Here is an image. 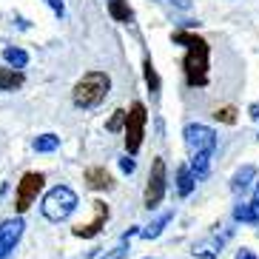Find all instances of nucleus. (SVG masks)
I'll list each match as a JSON object with an SVG mask.
<instances>
[{"mask_svg":"<svg viewBox=\"0 0 259 259\" xmlns=\"http://www.w3.org/2000/svg\"><path fill=\"white\" fill-rule=\"evenodd\" d=\"M174 43H185V46H188V54H185V60H183L185 80H188V85H194V89H197V85L202 89V85L208 83V54H211L208 43L202 37H197V34H191V31H177Z\"/></svg>","mask_w":259,"mask_h":259,"instance_id":"1","label":"nucleus"},{"mask_svg":"<svg viewBox=\"0 0 259 259\" xmlns=\"http://www.w3.org/2000/svg\"><path fill=\"white\" fill-rule=\"evenodd\" d=\"M108 92H111V77L106 71H89L74 83L71 100L77 108H97L100 103H106Z\"/></svg>","mask_w":259,"mask_h":259,"instance_id":"2","label":"nucleus"},{"mask_svg":"<svg viewBox=\"0 0 259 259\" xmlns=\"http://www.w3.org/2000/svg\"><path fill=\"white\" fill-rule=\"evenodd\" d=\"M77 202H80V199H77V194L69 188V185H54L46 197H43L40 211H43V217H46L49 222H63V220H69L71 213H74Z\"/></svg>","mask_w":259,"mask_h":259,"instance_id":"3","label":"nucleus"},{"mask_svg":"<svg viewBox=\"0 0 259 259\" xmlns=\"http://www.w3.org/2000/svg\"><path fill=\"white\" fill-rule=\"evenodd\" d=\"M145 122H148V111H145L143 103H131V108L125 111V125H122V131H125V151L134 157V154L140 151V145H143V137H145Z\"/></svg>","mask_w":259,"mask_h":259,"instance_id":"4","label":"nucleus"},{"mask_svg":"<svg viewBox=\"0 0 259 259\" xmlns=\"http://www.w3.org/2000/svg\"><path fill=\"white\" fill-rule=\"evenodd\" d=\"M43 183H46V177L40 174V171H26V174L20 177L17 191H15V211L17 213H26L34 205L37 194L43 191Z\"/></svg>","mask_w":259,"mask_h":259,"instance_id":"5","label":"nucleus"},{"mask_svg":"<svg viewBox=\"0 0 259 259\" xmlns=\"http://www.w3.org/2000/svg\"><path fill=\"white\" fill-rule=\"evenodd\" d=\"M165 185H168V168L162 157H154L151 162V174H148V185H145V208L154 211V208L162 202L165 197Z\"/></svg>","mask_w":259,"mask_h":259,"instance_id":"6","label":"nucleus"},{"mask_svg":"<svg viewBox=\"0 0 259 259\" xmlns=\"http://www.w3.org/2000/svg\"><path fill=\"white\" fill-rule=\"evenodd\" d=\"M185 145L191 154H213L217 151V131L202 125V122H188L183 131Z\"/></svg>","mask_w":259,"mask_h":259,"instance_id":"7","label":"nucleus"},{"mask_svg":"<svg viewBox=\"0 0 259 259\" xmlns=\"http://www.w3.org/2000/svg\"><path fill=\"white\" fill-rule=\"evenodd\" d=\"M23 228H26V222H23L20 213L12 217V220L0 222V259H6L9 253L15 251V245L20 242V236H23Z\"/></svg>","mask_w":259,"mask_h":259,"instance_id":"8","label":"nucleus"},{"mask_svg":"<svg viewBox=\"0 0 259 259\" xmlns=\"http://www.w3.org/2000/svg\"><path fill=\"white\" fill-rule=\"evenodd\" d=\"M92 208H94V220L92 222H85V225H77L71 234L74 236H80V239H92V236H97L100 231L106 228V222H108V217H111V211H108V205L106 202H92Z\"/></svg>","mask_w":259,"mask_h":259,"instance_id":"9","label":"nucleus"},{"mask_svg":"<svg viewBox=\"0 0 259 259\" xmlns=\"http://www.w3.org/2000/svg\"><path fill=\"white\" fill-rule=\"evenodd\" d=\"M85 185L92 191H111L114 188V177L108 174L103 165H92L85 168Z\"/></svg>","mask_w":259,"mask_h":259,"instance_id":"10","label":"nucleus"},{"mask_svg":"<svg viewBox=\"0 0 259 259\" xmlns=\"http://www.w3.org/2000/svg\"><path fill=\"white\" fill-rule=\"evenodd\" d=\"M26 83L23 69H12V66H0V92H15Z\"/></svg>","mask_w":259,"mask_h":259,"instance_id":"11","label":"nucleus"},{"mask_svg":"<svg viewBox=\"0 0 259 259\" xmlns=\"http://www.w3.org/2000/svg\"><path fill=\"white\" fill-rule=\"evenodd\" d=\"M194 188H197V180H194V174H191V168L180 165L177 168V191H180V197H191Z\"/></svg>","mask_w":259,"mask_h":259,"instance_id":"12","label":"nucleus"},{"mask_svg":"<svg viewBox=\"0 0 259 259\" xmlns=\"http://www.w3.org/2000/svg\"><path fill=\"white\" fill-rule=\"evenodd\" d=\"M191 174L194 180H205L211 174V154H191Z\"/></svg>","mask_w":259,"mask_h":259,"instance_id":"13","label":"nucleus"},{"mask_svg":"<svg viewBox=\"0 0 259 259\" xmlns=\"http://www.w3.org/2000/svg\"><path fill=\"white\" fill-rule=\"evenodd\" d=\"M234 220H236V222H253V225H256V222H259V202L253 199V202L236 205V208H234Z\"/></svg>","mask_w":259,"mask_h":259,"instance_id":"14","label":"nucleus"},{"mask_svg":"<svg viewBox=\"0 0 259 259\" xmlns=\"http://www.w3.org/2000/svg\"><path fill=\"white\" fill-rule=\"evenodd\" d=\"M3 60H6L12 69H26V66H29V54L17 46H6L3 49Z\"/></svg>","mask_w":259,"mask_h":259,"instance_id":"15","label":"nucleus"},{"mask_svg":"<svg viewBox=\"0 0 259 259\" xmlns=\"http://www.w3.org/2000/svg\"><path fill=\"white\" fill-rule=\"evenodd\" d=\"M108 15L114 17L117 23H128L134 17V12H131V6L125 0H108Z\"/></svg>","mask_w":259,"mask_h":259,"instance_id":"16","label":"nucleus"},{"mask_svg":"<svg viewBox=\"0 0 259 259\" xmlns=\"http://www.w3.org/2000/svg\"><path fill=\"white\" fill-rule=\"evenodd\" d=\"M253 177H256V168H253V165H242L234 174V180H231V191H245L248 185H251Z\"/></svg>","mask_w":259,"mask_h":259,"instance_id":"17","label":"nucleus"},{"mask_svg":"<svg viewBox=\"0 0 259 259\" xmlns=\"http://www.w3.org/2000/svg\"><path fill=\"white\" fill-rule=\"evenodd\" d=\"M143 74H145V85H148V92H151V94H160L162 83H160V74H157V69H154L151 57H145V63H143Z\"/></svg>","mask_w":259,"mask_h":259,"instance_id":"18","label":"nucleus"},{"mask_svg":"<svg viewBox=\"0 0 259 259\" xmlns=\"http://www.w3.org/2000/svg\"><path fill=\"white\" fill-rule=\"evenodd\" d=\"M60 148V137L57 134H40L37 140H34V151L37 154H52Z\"/></svg>","mask_w":259,"mask_h":259,"instance_id":"19","label":"nucleus"},{"mask_svg":"<svg viewBox=\"0 0 259 259\" xmlns=\"http://www.w3.org/2000/svg\"><path fill=\"white\" fill-rule=\"evenodd\" d=\"M171 220H174V213H171V211H165V213L160 217V220H154L151 225H148V228L143 231V239H157V236L162 234V228H165V225H168Z\"/></svg>","mask_w":259,"mask_h":259,"instance_id":"20","label":"nucleus"},{"mask_svg":"<svg viewBox=\"0 0 259 259\" xmlns=\"http://www.w3.org/2000/svg\"><path fill=\"white\" fill-rule=\"evenodd\" d=\"M194 256H199V259H217V256H220V245H213V242L197 245V248H194Z\"/></svg>","mask_w":259,"mask_h":259,"instance_id":"21","label":"nucleus"},{"mask_svg":"<svg viewBox=\"0 0 259 259\" xmlns=\"http://www.w3.org/2000/svg\"><path fill=\"white\" fill-rule=\"evenodd\" d=\"M122 125H125V111H122V108H117L114 114H111V120L106 122V131H120Z\"/></svg>","mask_w":259,"mask_h":259,"instance_id":"22","label":"nucleus"},{"mask_svg":"<svg viewBox=\"0 0 259 259\" xmlns=\"http://www.w3.org/2000/svg\"><path fill=\"white\" fill-rule=\"evenodd\" d=\"M213 117H217V120H222V122H228V125H231V122H236V111L231 106L217 108V114H213Z\"/></svg>","mask_w":259,"mask_h":259,"instance_id":"23","label":"nucleus"},{"mask_svg":"<svg viewBox=\"0 0 259 259\" xmlns=\"http://www.w3.org/2000/svg\"><path fill=\"white\" fill-rule=\"evenodd\" d=\"M125 253H128V245H125V239H122V245H117L114 251L103 253V256H100V259H122V256H125Z\"/></svg>","mask_w":259,"mask_h":259,"instance_id":"24","label":"nucleus"},{"mask_svg":"<svg viewBox=\"0 0 259 259\" xmlns=\"http://www.w3.org/2000/svg\"><path fill=\"white\" fill-rule=\"evenodd\" d=\"M120 168L125 171V174H134V168H137V162H134V157H131V154H125V157L120 160Z\"/></svg>","mask_w":259,"mask_h":259,"instance_id":"25","label":"nucleus"},{"mask_svg":"<svg viewBox=\"0 0 259 259\" xmlns=\"http://www.w3.org/2000/svg\"><path fill=\"white\" fill-rule=\"evenodd\" d=\"M46 3L52 6V12H54L57 17H63V15H66V3H63V0H46Z\"/></svg>","mask_w":259,"mask_h":259,"instance_id":"26","label":"nucleus"},{"mask_svg":"<svg viewBox=\"0 0 259 259\" xmlns=\"http://www.w3.org/2000/svg\"><path fill=\"white\" fill-rule=\"evenodd\" d=\"M236 259H256V253H253V251H248V248H242V251L236 253Z\"/></svg>","mask_w":259,"mask_h":259,"instance_id":"27","label":"nucleus"},{"mask_svg":"<svg viewBox=\"0 0 259 259\" xmlns=\"http://www.w3.org/2000/svg\"><path fill=\"white\" fill-rule=\"evenodd\" d=\"M171 3H174L177 9H183V12H188V9H191V0H171Z\"/></svg>","mask_w":259,"mask_h":259,"instance_id":"28","label":"nucleus"},{"mask_svg":"<svg viewBox=\"0 0 259 259\" xmlns=\"http://www.w3.org/2000/svg\"><path fill=\"white\" fill-rule=\"evenodd\" d=\"M248 111H251V120H259V103H253V106L248 108Z\"/></svg>","mask_w":259,"mask_h":259,"instance_id":"29","label":"nucleus"},{"mask_svg":"<svg viewBox=\"0 0 259 259\" xmlns=\"http://www.w3.org/2000/svg\"><path fill=\"white\" fill-rule=\"evenodd\" d=\"M253 199H256V202H259V185H256V197H253Z\"/></svg>","mask_w":259,"mask_h":259,"instance_id":"30","label":"nucleus"}]
</instances>
